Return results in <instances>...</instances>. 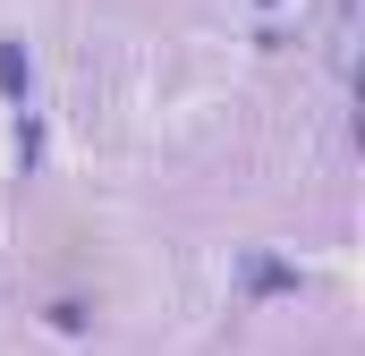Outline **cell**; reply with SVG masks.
Returning a JSON list of instances; mask_svg holds the SVG:
<instances>
[{"instance_id": "1", "label": "cell", "mask_w": 365, "mask_h": 356, "mask_svg": "<svg viewBox=\"0 0 365 356\" xmlns=\"http://www.w3.org/2000/svg\"><path fill=\"white\" fill-rule=\"evenodd\" d=\"M247 288H297V271L289 263H247Z\"/></svg>"}, {"instance_id": "2", "label": "cell", "mask_w": 365, "mask_h": 356, "mask_svg": "<svg viewBox=\"0 0 365 356\" xmlns=\"http://www.w3.org/2000/svg\"><path fill=\"white\" fill-rule=\"evenodd\" d=\"M0 93H17V102H26V60H17L9 43H0Z\"/></svg>"}]
</instances>
